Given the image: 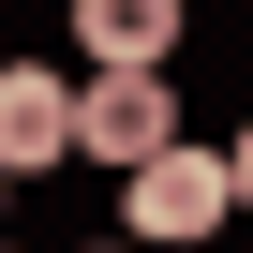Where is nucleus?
<instances>
[{"mask_svg": "<svg viewBox=\"0 0 253 253\" xmlns=\"http://www.w3.org/2000/svg\"><path fill=\"white\" fill-rule=\"evenodd\" d=\"M75 45H89L104 75H164V45H179V0H75Z\"/></svg>", "mask_w": 253, "mask_h": 253, "instance_id": "4", "label": "nucleus"}, {"mask_svg": "<svg viewBox=\"0 0 253 253\" xmlns=\"http://www.w3.org/2000/svg\"><path fill=\"white\" fill-rule=\"evenodd\" d=\"M30 164H75V89L45 60H0V179H30Z\"/></svg>", "mask_w": 253, "mask_h": 253, "instance_id": "3", "label": "nucleus"}, {"mask_svg": "<svg viewBox=\"0 0 253 253\" xmlns=\"http://www.w3.org/2000/svg\"><path fill=\"white\" fill-rule=\"evenodd\" d=\"M104 253H119V238H104Z\"/></svg>", "mask_w": 253, "mask_h": 253, "instance_id": "7", "label": "nucleus"}, {"mask_svg": "<svg viewBox=\"0 0 253 253\" xmlns=\"http://www.w3.org/2000/svg\"><path fill=\"white\" fill-rule=\"evenodd\" d=\"M223 209H238L223 149H149V164H134V194H119V223H134V253H179V238H209Z\"/></svg>", "mask_w": 253, "mask_h": 253, "instance_id": "1", "label": "nucleus"}, {"mask_svg": "<svg viewBox=\"0 0 253 253\" xmlns=\"http://www.w3.org/2000/svg\"><path fill=\"white\" fill-rule=\"evenodd\" d=\"M223 179H238V209H253V134H238V149H223Z\"/></svg>", "mask_w": 253, "mask_h": 253, "instance_id": "5", "label": "nucleus"}, {"mask_svg": "<svg viewBox=\"0 0 253 253\" xmlns=\"http://www.w3.org/2000/svg\"><path fill=\"white\" fill-rule=\"evenodd\" d=\"M0 194H15V179H0Z\"/></svg>", "mask_w": 253, "mask_h": 253, "instance_id": "6", "label": "nucleus"}, {"mask_svg": "<svg viewBox=\"0 0 253 253\" xmlns=\"http://www.w3.org/2000/svg\"><path fill=\"white\" fill-rule=\"evenodd\" d=\"M75 149L134 179L149 149H179V89H164V75H89V89H75Z\"/></svg>", "mask_w": 253, "mask_h": 253, "instance_id": "2", "label": "nucleus"}]
</instances>
